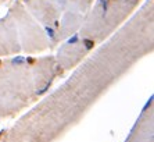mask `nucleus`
<instances>
[{
    "instance_id": "obj_5",
    "label": "nucleus",
    "mask_w": 154,
    "mask_h": 142,
    "mask_svg": "<svg viewBox=\"0 0 154 142\" xmlns=\"http://www.w3.org/2000/svg\"><path fill=\"white\" fill-rule=\"evenodd\" d=\"M83 43H85V46H86V49H88V50H89V49H92V46H93V42H92V40L85 39V40H83Z\"/></svg>"
},
{
    "instance_id": "obj_3",
    "label": "nucleus",
    "mask_w": 154,
    "mask_h": 142,
    "mask_svg": "<svg viewBox=\"0 0 154 142\" xmlns=\"http://www.w3.org/2000/svg\"><path fill=\"white\" fill-rule=\"evenodd\" d=\"M101 7H103V13L106 14L108 10V1L107 0H101Z\"/></svg>"
},
{
    "instance_id": "obj_4",
    "label": "nucleus",
    "mask_w": 154,
    "mask_h": 142,
    "mask_svg": "<svg viewBox=\"0 0 154 142\" xmlns=\"http://www.w3.org/2000/svg\"><path fill=\"white\" fill-rule=\"evenodd\" d=\"M77 42H78V35H74L72 38H69V39H68V43H69V45H75Z\"/></svg>"
},
{
    "instance_id": "obj_1",
    "label": "nucleus",
    "mask_w": 154,
    "mask_h": 142,
    "mask_svg": "<svg viewBox=\"0 0 154 142\" xmlns=\"http://www.w3.org/2000/svg\"><path fill=\"white\" fill-rule=\"evenodd\" d=\"M13 64H16V66H20V64H24L26 63V59L25 57H16V59H13Z\"/></svg>"
},
{
    "instance_id": "obj_2",
    "label": "nucleus",
    "mask_w": 154,
    "mask_h": 142,
    "mask_svg": "<svg viewBox=\"0 0 154 142\" xmlns=\"http://www.w3.org/2000/svg\"><path fill=\"white\" fill-rule=\"evenodd\" d=\"M46 32H47V35L52 38V39H54L56 38V32H54L53 28H50V27H46Z\"/></svg>"
}]
</instances>
